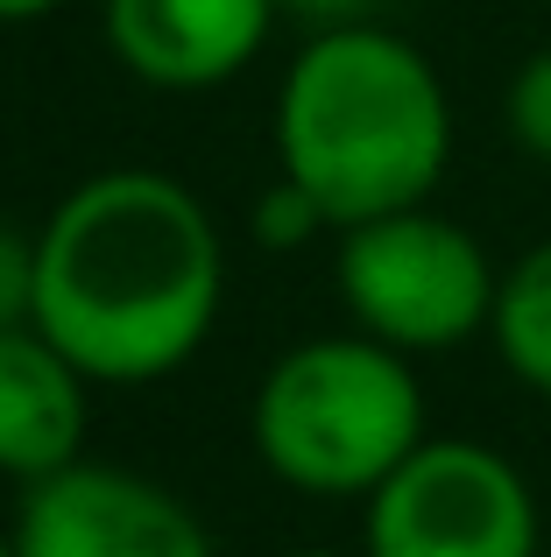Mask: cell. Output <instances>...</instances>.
Wrapping results in <instances>:
<instances>
[{
    "label": "cell",
    "instance_id": "cell-6",
    "mask_svg": "<svg viewBox=\"0 0 551 557\" xmlns=\"http://www.w3.org/2000/svg\"><path fill=\"white\" fill-rule=\"evenodd\" d=\"M14 557H220L170 487L121 466H64L14 508Z\"/></svg>",
    "mask_w": 551,
    "mask_h": 557
},
{
    "label": "cell",
    "instance_id": "cell-14",
    "mask_svg": "<svg viewBox=\"0 0 551 557\" xmlns=\"http://www.w3.org/2000/svg\"><path fill=\"white\" fill-rule=\"evenodd\" d=\"M57 0H0V22H36V14H50Z\"/></svg>",
    "mask_w": 551,
    "mask_h": 557
},
{
    "label": "cell",
    "instance_id": "cell-5",
    "mask_svg": "<svg viewBox=\"0 0 551 557\" xmlns=\"http://www.w3.org/2000/svg\"><path fill=\"white\" fill-rule=\"evenodd\" d=\"M544 516L524 466L481 437H425L368 494L360 557H538Z\"/></svg>",
    "mask_w": 551,
    "mask_h": 557
},
{
    "label": "cell",
    "instance_id": "cell-16",
    "mask_svg": "<svg viewBox=\"0 0 551 557\" xmlns=\"http://www.w3.org/2000/svg\"><path fill=\"white\" fill-rule=\"evenodd\" d=\"M0 557H14V536L8 530H0Z\"/></svg>",
    "mask_w": 551,
    "mask_h": 557
},
{
    "label": "cell",
    "instance_id": "cell-4",
    "mask_svg": "<svg viewBox=\"0 0 551 557\" xmlns=\"http://www.w3.org/2000/svg\"><path fill=\"white\" fill-rule=\"evenodd\" d=\"M332 275H340L346 318L368 339L396 346L411 360L481 339L488 318H495V283H502L488 247L431 205H403V212L340 226Z\"/></svg>",
    "mask_w": 551,
    "mask_h": 557
},
{
    "label": "cell",
    "instance_id": "cell-2",
    "mask_svg": "<svg viewBox=\"0 0 551 557\" xmlns=\"http://www.w3.org/2000/svg\"><path fill=\"white\" fill-rule=\"evenodd\" d=\"M276 163L332 226L431 205L453 163V99L439 64L382 22L311 28L276 92Z\"/></svg>",
    "mask_w": 551,
    "mask_h": 557
},
{
    "label": "cell",
    "instance_id": "cell-3",
    "mask_svg": "<svg viewBox=\"0 0 551 557\" xmlns=\"http://www.w3.org/2000/svg\"><path fill=\"white\" fill-rule=\"evenodd\" d=\"M248 431L269 473L318 502H368L431 437L411 354L368 332L290 346L255 388Z\"/></svg>",
    "mask_w": 551,
    "mask_h": 557
},
{
    "label": "cell",
    "instance_id": "cell-15",
    "mask_svg": "<svg viewBox=\"0 0 551 557\" xmlns=\"http://www.w3.org/2000/svg\"><path fill=\"white\" fill-rule=\"evenodd\" d=\"M276 557H346V550H276Z\"/></svg>",
    "mask_w": 551,
    "mask_h": 557
},
{
    "label": "cell",
    "instance_id": "cell-7",
    "mask_svg": "<svg viewBox=\"0 0 551 557\" xmlns=\"http://www.w3.org/2000/svg\"><path fill=\"white\" fill-rule=\"evenodd\" d=\"M107 50L156 92H206L255 64L276 28V0H107Z\"/></svg>",
    "mask_w": 551,
    "mask_h": 557
},
{
    "label": "cell",
    "instance_id": "cell-9",
    "mask_svg": "<svg viewBox=\"0 0 551 557\" xmlns=\"http://www.w3.org/2000/svg\"><path fill=\"white\" fill-rule=\"evenodd\" d=\"M502 368L524 381L538 403H551V240L524 247L495 283V318H488Z\"/></svg>",
    "mask_w": 551,
    "mask_h": 557
},
{
    "label": "cell",
    "instance_id": "cell-12",
    "mask_svg": "<svg viewBox=\"0 0 551 557\" xmlns=\"http://www.w3.org/2000/svg\"><path fill=\"white\" fill-rule=\"evenodd\" d=\"M14 325H36V233L0 219V332Z\"/></svg>",
    "mask_w": 551,
    "mask_h": 557
},
{
    "label": "cell",
    "instance_id": "cell-10",
    "mask_svg": "<svg viewBox=\"0 0 551 557\" xmlns=\"http://www.w3.org/2000/svg\"><path fill=\"white\" fill-rule=\"evenodd\" d=\"M502 121H510V141L524 156L551 163V50L524 57L510 78V99H502Z\"/></svg>",
    "mask_w": 551,
    "mask_h": 557
},
{
    "label": "cell",
    "instance_id": "cell-13",
    "mask_svg": "<svg viewBox=\"0 0 551 557\" xmlns=\"http://www.w3.org/2000/svg\"><path fill=\"white\" fill-rule=\"evenodd\" d=\"M382 0H276V14H297L311 28H346V22H375Z\"/></svg>",
    "mask_w": 551,
    "mask_h": 557
},
{
    "label": "cell",
    "instance_id": "cell-8",
    "mask_svg": "<svg viewBox=\"0 0 551 557\" xmlns=\"http://www.w3.org/2000/svg\"><path fill=\"white\" fill-rule=\"evenodd\" d=\"M85 388L93 381L42 325L0 332V473L36 487V480L78 466Z\"/></svg>",
    "mask_w": 551,
    "mask_h": 557
},
{
    "label": "cell",
    "instance_id": "cell-11",
    "mask_svg": "<svg viewBox=\"0 0 551 557\" xmlns=\"http://www.w3.org/2000/svg\"><path fill=\"white\" fill-rule=\"evenodd\" d=\"M332 219L318 212V198L304 184H290V177H276L262 190V205H255V240L262 247H304V240H318Z\"/></svg>",
    "mask_w": 551,
    "mask_h": 557
},
{
    "label": "cell",
    "instance_id": "cell-1",
    "mask_svg": "<svg viewBox=\"0 0 551 557\" xmlns=\"http://www.w3.org/2000/svg\"><path fill=\"white\" fill-rule=\"evenodd\" d=\"M226 304L212 212L163 170L85 177L36 226V325L85 381L142 388L206 346Z\"/></svg>",
    "mask_w": 551,
    "mask_h": 557
}]
</instances>
